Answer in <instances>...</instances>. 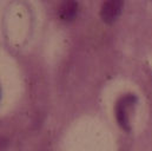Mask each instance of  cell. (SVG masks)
<instances>
[{"label": "cell", "instance_id": "1", "mask_svg": "<svg viewBox=\"0 0 152 151\" xmlns=\"http://www.w3.org/2000/svg\"><path fill=\"white\" fill-rule=\"evenodd\" d=\"M137 97L133 93H127L120 97L115 104V117L119 123V125L124 130H130V123H129V109L136 103Z\"/></svg>", "mask_w": 152, "mask_h": 151}, {"label": "cell", "instance_id": "2", "mask_svg": "<svg viewBox=\"0 0 152 151\" xmlns=\"http://www.w3.org/2000/svg\"><path fill=\"white\" fill-rule=\"evenodd\" d=\"M121 8H123V1L120 0L105 1L100 8V17L105 23H112L120 14Z\"/></svg>", "mask_w": 152, "mask_h": 151}, {"label": "cell", "instance_id": "3", "mask_svg": "<svg viewBox=\"0 0 152 151\" xmlns=\"http://www.w3.org/2000/svg\"><path fill=\"white\" fill-rule=\"evenodd\" d=\"M77 11H78V2L72 1V0H67L59 6L58 14L63 20L69 21L76 17Z\"/></svg>", "mask_w": 152, "mask_h": 151}]
</instances>
